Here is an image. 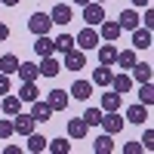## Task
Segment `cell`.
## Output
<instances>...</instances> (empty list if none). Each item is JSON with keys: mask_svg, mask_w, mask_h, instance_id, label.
<instances>
[{"mask_svg": "<svg viewBox=\"0 0 154 154\" xmlns=\"http://www.w3.org/2000/svg\"><path fill=\"white\" fill-rule=\"evenodd\" d=\"M46 148L53 154H71V142H68V139H49Z\"/></svg>", "mask_w": 154, "mask_h": 154, "instance_id": "f546056e", "label": "cell"}, {"mask_svg": "<svg viewBox=\"0 0 154 154\" xmlns=\"http://www.w3.org/2000/svg\"><path fill=\"white\" fill-rule=\"evenodd\" d=\"M102 19H105V6H102V3H96V0L83 3V22H86V25H93V28H96Z\"/></svg>", "mask_w": 154, "mask_h": 154, "instance_id": "277c9868", "label": "cell"}, {"mask_svg": "<svg viewBox=\"0 0 154 154\" xmlns=\"http://www.w3.org/2000/svg\"><path fill=\"white\" fill-rule=\"evenodd\" d=\"M74 3H77V6H83V3H89V0H74Z\"/></svg>", "mask_w": 154, "mask_h": 154, "instance_id": "60d3db41", "label": "cell"}, {"mask_svg": "<svg viewBox=\"0 0 154 154\" xmlns=\"http://www.w3.org/2000/svg\"><path fill=\"white\" fill-rule=\"evenodd\" d=\"M3 40H9V25L0 22V43H3Z\"/></svg>", "mask_w": 154, "mask_h": 154, "instance_id": "74e56055", "label": "cell"}, {"mask_svg": "<svg viewBox=\"0 0 154 154\" xmlns=\"http://www.w3.org/2000/svg\"><path fill=\"white\" fill-rule=\"evenodd\" d=\"M96 53H99V65H114V59H117V46L102 40V43L96 46Z\"/></svg>", "mask_w": 154, "mask_h": 154, "instance_id": "4fadbf2b", "label": "cell"}, {"mask_svg": "<svg viewBox=\"0 0 154 154\" xmlns=\"http://www.w3.org/2000/svg\"><path fill=\"white\" fill-rule=\"evenodd\" d=\"M37 71H40L43 77H59V71H62V65L53 59V56H43V62L37 65Z\"/></svg>", "mask_w": 154, "mask_h": 154, "instance_id": "ffe728a7", "label": "cell"}, {"mask_svg": "<svg viewBox=\"0 0 154 154\" xmlns=\"http://www.w3.org/2000/svg\"><path fill=\"white\" fill-rule=\"evenodd\" d=\"M53 46H56V53H68V49L74 46V37H71V34L65 31V34H59L56 40H53Z\"/></svg>", "mask_w": 154, "mask_h": 154, "instance_id": "4dcf8cb0", "label": "cell"}, {"mask_svg": "<svg viewBox=\"0 0 154 154\" xmlns=\"http://www.w3.org/2000/svg\"><path fill=\"white\" fill-rule=\"evenodd\" d=\"M62 56H65V68H68V71H80V68H86V53H83V49L71 46L68 53H62Z\"/></svg>", "mask_w": 154, "mask_h": 154, "instance_id": "5b68a950", "label": "cell"}, {"mask_svg": "<svg viewBox=\"0 0 154 154\" xmlns=\"http://www.w3.org/2000/svg\"><path fill=\"white\" fill-rule=\"evenodd\" d=\"M102 114H105L102 108H86V111H83V123H86V126H99Z\"/></svg>", "mask_w": 154, "mask_h": 154, "instance_id": "d6a6232c", "label": "cell"}, {"mask_svg": "<svg viewBox=\"0 0 154 154\" xmlns=\"http://www.w3.org/2000/svg\"><path fill=\"white\" fill-rule=\"evenodd\" d=\"M12 133H16V130H12V120H6V117H0V139H9Z\"/></svg>", "mask_w": 154, "mask_h": 154, "instance_id": "836d02e7", "label": "cell"}, {"mask_svg": "<svg viewBox=\"0 0 154 154\" xmlns=\"http://www.w3.org/2000/svg\"><path fill=\"white\" fill-rule=\"evenodd\" d=\"M46 102H49L53 111H68V89H49Z\"/></svg>", "mask_w": 154, "mask_h": 154, "instance_id": "9c48e42d", "label": "cell"}, {"mask_svg": "<svg viewBox=\"0 0 154 154\" xmlns=\"http://www.w3.org/2000/svg\"><path fill=\"white\" fill-rule=\"evenodd\" d=\"M0 114H3V111H0Z\"/></svg>", "mask_w": 154, "mask_h": 154, "instance_id": "7bdbcfd3", "label": "cell"}, {"mask_svg": "<svg viewBox=\"0 0 154 154\" xmlns=\"http://www.w3.org/2000/svg\"><path fill=\"white\" fill-rule=\"evenodd\" d=\"M130 71H133V80H136V83H151V65H145V62H136Z\"/></svg>", "mask_w": 154, "mask_h": 154, "instance_id": "484cf974", "label": "cell"}, {"mask_svg": "<svg viewBox=\"0 0 154 154\" xmlns=\"http://www.w3.org/2000/svg\"><path fill=\"white\" fill-rule=\"evenodd\" d=\"M123 151H126V154H142V145H139V142H126Z\"/></svg>", "mask_w": 154, "mask_h": 154, "instance_id": "8d00e7d4", "label": "cell"}, {"mask_svg": "<svg viewBox=\"0 0 154 154\" xmlns=\"http://www.w3.org/2000/svg\"><path fill=\"white\" fill-rule=\"evenodd\" d=\"M16 74H19V80H22V83H25V80H37V77H40V71H37L34 62H19Z\"/></svg>", "mask_w": 154, "mask_h": 154, "instance_id": "d6986e66", "label": "cell"}, {"mask_svg": "<svg viewBox=\"0 0 154 154\" xmlns=\"http://www.w3.org/2000/svg\"><path fill=\"white\" fill-rule=\"evenodd\" d=\"M0 3H3V6H19L22 0H0Z\"/></svg>", "mask_w": 154, "mask_h": 154, "instance_id": "f35d334b", "label": "cell"}, {"mask_svg": "<svg viewBox=\"0 0 154 154\" xmlns=\"http://www.w3.org/2000/svg\"><path fill=\"white\" fill-rule=\"evenodd\" d=\"M6 93H9V74L0 71V96H6Z\"/></svg>", "mask_w": 154, "mask_h": 154, "instance_id": "d590c367", "label": "cell"}, {"mask_svg": "<svg viewBox=\"0 0 154 154\" xmlns=\"http://www.w3.org/2000/svg\"><path fill=\"white\" fill-rule=\"evenodd\" d=\"M117 25H120V31H133V28H139V12H136V6H133V9H123L120 16H117Z\"/></svg>", "mask_w": 154, "mask_h": 154, "instance_id": "5bb4252c", "label": "cell"}, {"mask_svg": "<svg viewBox=\"0 0 154 154\" xmlns=\"http://www.w3.org/2000/svg\"><path fill=\"white\" fill-rule=\"evenodd\" d=\"M142 148H145V151H151V148H154V130H145V139H142Z\"/></svg>", "mask_w": 154, "mask_h": 154, "instance_id": "e575fe53", "label": "cell"}, {"mask_svg": "<svg viewBox=\"0 0 154 154\" xmlns=\"http://www.w3.org/2000/svg\"><path fill=\"white\" fill-rule=\"evenodd\" d=\"M139 62V56H136V49H117V59H114V65H120L123 71H130L133 65Z\"/></svg>", "mask_w": 154, "mask_h": 154, "instance_id": "ac0fdd59", "label": "cell"}, {"mask_svg": "<svg viewBox=\"0 0 154 154\" xmlns=\"http://www.w3.org/2000/svg\"><path fill=\"white\" fill-rule=\"evenodd\" d=\"M154 43H151V31L148 28H133V49H151Z\"/></svg>", "mask_w": 154, "mask_h": 154, "instance_id": "7c38bea8", "label": "cell"}, {"mask_svg": "<svg viewBox=\"0 0 154 154\" xmlns=\"http://www.w3.org/2000/svg\"><path fill=\"white\" fill-rule=\"evenodd\" d=\"M71 96L80 99V102H86L89 96H93V83H89V80H77V83L71 86Z\"/></svg>", "mask_w": 154, "mask_h": 154, "instance_id": "4316f807", "label": "cell"}, {"mask_svg": "<svg viewBox=\"0 0 154 154\" xmlns=\"http://www.w3.org/2000/svg\"><path fill=\"white\" fill-rule=\"evenodd\" d=\"M93 151H96V154H111V151H114V136L102 133L99 139H93Z\"/></svg>", "mask_w": 154, "mask_h": 154, "instance_id": "44dd1931", "label": "cell"}, {"mask_svg": "<svg viewBox=\"0 0 154 154\" xmlns=\"http://www.w3.org/2000/svg\"><path fill=\"white\" fill-rule=\"evenodd\" d=\"M19 99H22V102H34V99H40L37 80H25V83H22V89H19Z\"/></svg>", "mask_w": 154, "mask_h": 154, "instance_id": "cb8c5ba5", "label": "cell"}, {"mask_svg": "<svg viewBox=\"0 0 154 154\" xmlns=\"http://www.w3.org/2000/svg\"><path fill=\"white\" fill-rule=\"evenodd\" d=\"M34 126H37V120L31 117V114H12V130H16L19 136H28V133H34Z\"/></svg>", "mask_w": 154, "mask_h": 154, "instance_id": "52a82bcc", "label": "cell"}, {"mask_svg": "<svg viewBox=\"0 0 154 154\" xmlns=\"http://www.w3.org/2000/svg\"><path fill=\"white\" fill-rule=\"evenodd\" d=\"M123 123H126V120L120 117L117 111H105V114H102V120H99V126H102L108 136H117V133L123 130Z\"/></svg>", "mask_w": 154, "mask_h": 154, "instance_id": "7a4b0ae2", "label": "cell"}, {"mask_svg": "<svg viewBox=\"0 0 154 154\" xmlns=\"http://www.w3.org/2000/svg\"><path fill=\"white\" fill-rule=\"evenodd\" d=\"M31 117H34L37 123H46L49 117H53V108H49V102L34 99V102H31Z\"/></svg>", "mask_w": 154, "mask_h": 154, "instance_id": "30bf717a", "label": "cell"}, {"mask_svg": "<svg viewBox=\"0 0 154 154\" xmlns=\"http://www.w3.org/2000/svg\"><path fill=\"white\" fill-rule=\"evenodd\" d=\"M139 102L142 105H154V86L151 83H139Z\"/></svg>", "mask_w": 154, "mask_h": 154, "instance_id": "1f68e13d", "label": "cell"}, {"mask_svg": "<svg viewBox=\"0 0 154 154\" xmlns=\"http://www.w3.org/2000/svg\"><path fill=\"white\" fill-rule=\"evenodd\" d=\"M111 89H114V93H120V96H123V93H130V89H133V77H130V74H123V71H120V74H114V77H111Z\"/></svg>", "mask_w": 154, "mask_h": 154, "instance_id": "9a60e30c", "label": "cell"}, {"mask_svg": "<svg viewBox=\"0 0 154 154\" xmlns=\"http://www.w3.org/2000/svg\"><path fill=\"white\" fill-rule=\"evenodd\" d=\"M34 53L40 56V59L56 53V46H53V40H49V34H37V40H34Z\"/></svg>", "mask_w": 154, "mask_h": 154, "instance_id": "e0dca14e", "label": "cell"}, {"mask_svg": "<svg viewBox=\"0 0 154 154\" xmlns=\"http://www.w3.org/2000/svg\"><path fill=\"white\" fill-rule=\"evenodd\" d=\"M49 28H53V19H49V12H34V16L28 19V31L37 37V34H49Z\"/></svg>", "mask_w": 154, "mask_h": 154, "instance_id": "3957f363", "label": "cell"}, {"mask_svg": "<svg viewBox=\"0 0 154 154\" xmlns=\"http://www.w3.org/2000/svg\"><path fill=\"white\" fill-rule=\"evenodd\" d=\"M120 105H123V96L114 93V89L102 96V111H120Z\"/></svg>", "mask_w": 154, "mask_h": 154, "instance_id": "603a6c76", "label": "cell"}, {"mask_svg": "<svg viewBox=\"0 0 154 154\" xmlns=\"http://www.w3.org/2000/svg\"><path fill=\"white\" fill-rule=\"evenodd\" d=\"M96 3H105V0H96Z\"/></svg>", "mask_w": 154, "mask_h": 154, "instance_id": "b9f144b4", "label": "cell"}, {"mask_svg": "<svg viewBox=\"0 0 154 154\" xmlns=\"http://www.w3.org/2000/svg\"><path fill=\"white\" fill-rule=\"evenodd\" d=\"M89 126L83 123V117H68V136L71 139H86Z\"/></svg>", "mask_w": 154, "mask_h": 154, "instance_id": "2e32d148", "label": "cell"}, {"mask_svg": "<svg viewBox=\"0 0 154 154\" xmlns=\"http://www.w3.org/2000/svg\"><path fill=\"white\" fill-rule=\"evenodd\" d=\"M111 77H114L111 65H99V68L93 71V83H96V86H111Z\"/></svg>", "mask_w": 154, "mask_h": 154, "instance_id": "7402d4cb", "label": "cell"}, {"mask_svg": "<svg viewBox=\"0 0 154 154\" xmlns=\"http://www.w3.org/2000/svg\"><path fill=\"white\" fill-rule=\"evenodd\" d=\"M130 3H133V6H148L151 0H130Z\"/></svg>", "mask_w": 154, "mask_h": 154, "instance_id": "ab89813d", "label": "cell"}, {"mask_svg": "<svg viewBox=\"0 0 154 154\" xmlns=\"http://www.w3.org/2000/svg\"><path fill=\"white\" fill-rule=\"evenodd\" d=\"M0 111H3V114H9V117H12V114H19L22 111V99L19 96H3V102H0Z\"/></svg>", "mask_w": 154, "mask_h": 154, "instance_id": "d4e9b609", "label": "cell"}, {"mask_svg": "<svg viewBox=\"0 0 154 154\" xmlns=\"http://www.w3.org/2000/svg\"><path fill=\"white\" fill-rule=\"evenodd\" d=\"M16 68H19V56H12V53L0 56V71L3 74H16Z\"/></svg>", "mask_w": 154, "mask_h": 154, "instance_id": "f1b7e54d", "label": "cell"}, {"mask_svg": "<svg viewBox=\"0 0 154 154\" xmlns=\"http://www.w3.org/2000/svg\"><path fill=\"white\" fill-rule=\"evenodd\" d=\"M46 142H49V139H43L40 133H28V151H31V154L46 151Z\"/></svg>", "mask_w": 154, "mask_h": 154, "instance_id": "83f0119b", "label": "cell"}, {"mask_svg": "<svg viewBox=\"0 0 154 154\" xmlns=\"http://www.w3.org/2000/svg\"><path fill=\"white\" fill-rule=\"evenodd\" d=\"M123 120H130V123H139V126H142V123L148 120V105H142V102L130 105V108H126V117H123Z\"/></svg>", "mask_w": 154, "mask_h": 154, "instance_id": "8fae6325", "label": "cell"}, {"mask_svg": "<svg viewBox=\"0 0 154 154\" xmlns=\"http://www.w3.org/2000/svg\"><path fill=\"white\" fill-rule=\"evenodd\" d=\"M99 43H102V37H99V31L93 28V25H86V28H83L80 34L74 37V46H77V49H83V53H89V49H96Z\"/></svg>", "mask_w": 154, "mask_h": 154, "instance_id": "6da1fadb", "label": "cell"}, {"mask_svg": "<svg viewBox=\"0 0 154 154\" xmlns=\"http://www.w3.org/2000/svg\"><path fill=\"white\" fill-rule=\"evenodd\" d=\"M49 19H53V25H62V28H68V22L74 19V12L68 3H56L53 9H49Z\"/></svg>", "mask_w": 154, "mask_h": 154, "instance_id": "ba28073f", "label": "cell"}, {"mask_svg": "<svg viewBox=\"0 0 154 154\" xmlns=\"http://www.w3.org/2000/svg\"><path fill=\"white\" fill-rule=\"evenodd\" d=\"M96 28H99V37H102L105 43H117V37H120V25H117V22L102 19V22L96 25Z\"/></svg>", "mask_w": 154, "mask_h": 154, "instance_id": "8992f818", "label": "cell"}]
</instances>
